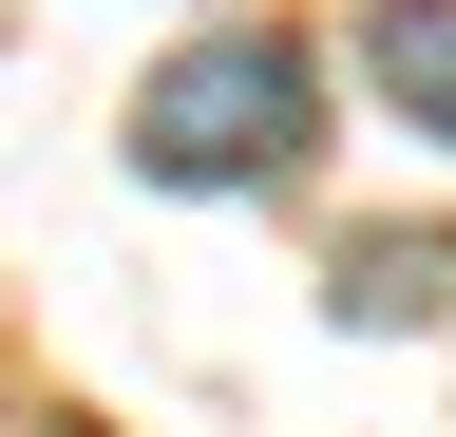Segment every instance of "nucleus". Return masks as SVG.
Returning a JSON list of instances; mask_svg holds the SVG:
<instances>
[{"label":"nucleus","mask_w":456,"mask_h":437,"mask_svg":"<svg viewBox=\"0 0 456 437\" xmlns=\"http://www.w3.org/2000/svg\"><path fill=\"white\" fill-rule=\"evenodd\" d=\"M305 58L248 20V38H191L152 95H134V172L152 190H266V172H305Z\"/></svg>","instance_id":"obj_1"},{"label":"nucleus","mask_w":456,"mask_h":437,"mask_svg":"<svg viewBox=\"0 0 456 437\" xmlns=\"http://www.w3.org/2000/svg\"><path fill=\"white\" fill-rule=\"evenodd\" d=\"M362 77H380L419 134H456V0H380V20H362Z\"/></svg>","instance_id":"obj_2"},{"label":"nucleus","mask_w":456,"mask_h":437,"mask_svg":"<svg viewBox=\"0 0 456 437\" xmlns=\"http://www.w3.org/2000/svg\"><path fill=\"white\" fill-rule=\"evenodd\" d=\"M323 304H342V323H437V304H456V247H419V229L380 247V229H362V247H342V286H323Z\"/></svg>","instance_id":"obj_3"}]
</instances>
